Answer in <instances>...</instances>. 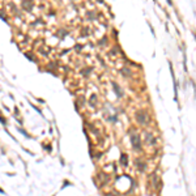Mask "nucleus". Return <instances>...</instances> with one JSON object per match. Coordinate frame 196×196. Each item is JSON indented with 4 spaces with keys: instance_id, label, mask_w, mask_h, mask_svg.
Returning a JSON list of instances; mask_svg holds the SVG:
<instances>
[{
    "instance_id": "1",
    "label": "nucleus",
    "mask_w": 196,
    "mask_h": 196,
    "mask_svg": "<svg viewBox=\"0 0 196 196\" xmlns=\"http://www.w3.org/2000/svg\"><path fill=\"white\" fill-rule=\"evenodd\" d=\"M132 145H133V148H135L136 150H140V148H141V143H140L139 136H132Z\"/></svg>"
},
{
    "instance_id": "2",
    "label": "nucleus",
    "mask_w": 196,
    "mask_h": 196,
    "mask_svg": "<svg viewBox=\"0 0 196 196\" xmlns=\"http://www.w3.org/2000/svg\"><path fill=\"white\" fill-rule=\"evenodd\" d=\"M122 163L127 165V157H125V156H122Z\"/></svg>"
}]
</instances>
